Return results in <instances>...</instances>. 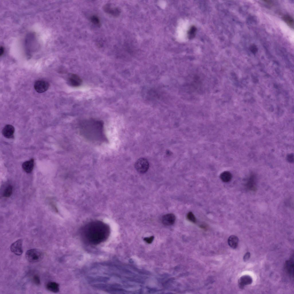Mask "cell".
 Instances as JSON below:
<instances>
[{
	"label": "cell",
	"mask_w": 294,
	"mask_h": 294,
	"mask_svg": "<svg viewBox=\"0 0 294 294\" xmlns=\"http://www.w3.org/2000/svg\"><path fill=\"white\" fill-rule=\"evenodd\" d=\"M92 20L95 23H96V24H97L99 23V20H98L97 18H96L95 17H94V18H92Z\"/></svg>",
	"instance_id": "25"
},
{
	"label": "cell",
	"mask_w": 294,
	"mask_h": 294,
	"mask_svg": "<svg viewBox=\"0 0 294 294\" xmlns=\"http://www.w3.org/2000/svg\"><path fill=\"white\" fill-rule=\"evenodd\" d=\"M227 242L229 246L232 248L235 249L238 246L239 239L237 236L231 235L228 238Z\"/></svg>",
	"instance_id": "14"
},
{
	"label": "cell",
	"mask_w": 294,
	"mask_h": 294,
	"mask_svg": "<svg viewBox=\"0 0 294 294\" xmlns=\"http://www.w3.org/2000/svg\"><path fill=\"white\" fill-rule=\"evenodd\" d=\"M196 28L194 27H192L188 32L189 37L191 38L194 36L196 31Z\"/></svg>",
	"instance_id": "19"
},
{
	"label": "cell",
	"mask_w": 294,
	"mask_h": 294,
	"mask_svg": "<svg viewBox=\"0 0 294 294\" xmlns=\"http://www.w3.org/2000/svg\"><path fill=\"white\" fill-rule=\"evenodd\" d=\"M110 233L109 226L99 220L90 222L85 225L80 230L83 239L87 243L96 245L105 241Z\"/></svg>",
	"instance_id": "1"
},
{
	"label": "cell",
	"mask_w": 294,
	"mask_h": 294,
	"mask_svg": "<svg viewBox=\"0 0 294 294\" xmlns=\"http://www.w3.org/2000/svg\"><path fill=\"white\" fill-rule=\"evenodd\" d=\"M33 281L34 283L36 285H38L40 283V280L39 277L36 275H34L33 277Z\"/></svg>",
	"instance_id": "20"
},
{
	"label": "cell",
	"mask_w": 294,
	"mask_h": 294,
	"mask_svg": "<svg viewBox=\"0 0 294 294\" xmlns=\"http://www.w3.org/2000/svg\"><path fill=\"white\" fill-rule=\"evenodd\" d=\"M149 166V162L146 158H142L137 160L135 165L136 170L139 173H144L148 170Z\"/></svg>",
	"instance_id": "4"
},
{
	"label": "cell",
	"mask_w": 294,
	"mask_h": 294,
	"mask_svg": "<svg viewBox=\"0 0 294 294\" xmlns=\"http://www.w3.org/2000/svg\"><path fill=\"white\" fill-rule=\"evenodd\" d=\"M22 243L23 241L21 239H19L13 243L10 247L11 252L16 255H21L23 252L22 248Z\"/></svg>",
	"instance_id": "6"
},
{
	"label": "cell",
	"mask_w": 294,
	"mask_h": 294,
	"mask_svg": "<svg viewBox=\"0 0 294 294\" xmlns=\"http://www.w3.org/2000/svg\"><path fill=\"white\" fill-rule=\"evenodd\" d=\"M68 82L70 85L75 87L80 86L82 82V80L80 77L74 74H70L69 75Z\"/></svg>",
	"instance_id": "7"
},
{
	"label": "cell",
	"mask_w": 294,
	"mask_h": 294,
	"mask_svg": "<svg viewBox=\"0 0 294 294\" xmlns=\"http://www.w3.org/2000/svg\"><path fill=\"white\" fill-rule=\"evenodd\" d=\"M49 86V83L44 80H38L35 82L34 84V89L36 92L39 93H42L46 91Z\"/></svg>",
	"instance_id": "5"
},
{
	"label": "cell",
	"mask_w": 294,
	"mask_h": 294,
	"mask_svg": "<svg viewBox=\"0 0 294 294\" xmlns=\"http://www.w3.org/2000/svg\"><path fill=\"white\" fill-rule=\"evenodd\" d=\"M14 127L12 125H7L3 128L2 133L3 136L7 138H11L14 137Z\"/></svg>",
	"instance_id": "10"
},
{
	"label": "cell",
	"mask_w": 294,
	"mask_h": 294,
	"mask_svg": "<svg viewBox=\"0 0 294 294\" xmlns=\"http://www.w3.org/2000/svg\"><path fill=\"white\" fill-rule=\"evenodd\" d=\"M3 52H4L3 48V47H1L0 52V55H1L2 54H3Z\"/></svg>",
	"instance_id": "26"
},
{
	"label": "cell",
	"mask_w": 294,
	"mask_h": 294,
	"mask_svg": "<svg viewBox=\"0 0 294 294\" xmlns=\"http://www.w3.org/2000/svg\"><path fill=\"white\" fill-rule=\"evenodd\" d=\"M13 191V187L11 185L8 186L5 189L3 193V196L6 197H10Z\"/></svg>",
	"instance_id": "17"
},
{
	"label": "cell",
	"mask_w": 294,
	"mask_h": 294,
	"mask_svg": "<svg viewBox=\"0 0 294 294\" xmlns=\"http://www.w3.org/2000/svg\"><path fill=\"white\" fill-rule=\"evenodd\" d=\"M34 167V160L32 158L24 162L22 165V168L24 170L28 173L32 171Z\"/></svg>",
	"instance_id": "13"
},
{
	"label": "cell",
	"mask_w": 294,
	"mask_h": 294,
	"mask_svg": "<svg viewBox=\"0 0 294 294\" xmlns=\"http://www.w3.org/2000/svg\"><path fill=\"white\" fill-rule=\"evenodd\" d=\"M176 220L175 216L172 213H169L163 215L162 218L163 224L166 226H169L173 225Z\"/></svg>",
	"instance_id": "9"
},
{
	"label": "cell",
	"mask_w": 294,
	"mask_h": 294,
	"mask_svg": "<svg viewBox=\"0 0 294 294\" xmlns=\"http://www.w3.org/2000/svg\"><path fill=\"white\" fill-rule=\"evenodd\" d=\"M250 254L249 252H246L244 255L243 257V260L244 261H247L250 258Z\"/></svg>",
	"instance_id": "24"
},
{
	"label": "cell",
	"mask_w": 294,
	"mask_h": 294,
	"mask_svg": "<svg viewBox=\"0 0 294 294\" xmlns=\"http://www.w3.org/2000/svg\"><path fill=\"white\" fill-rule=\"evenodd\" d=\"M220 178L224 182H229L232 178L231 174L229 171H225L221 174Z\"/></svg>",
	"instance_id": "15"
},
{
	"label": "cell",
	"mask_w": 294,
	"mask_h": 294,
	"mask_svg": "<svg viewBox=\"0 0 294 294\" xmlns=\"http://www.w3.org/2000/svg\"><path fill=\"white\" fill-rule=\"evenodd\" d=\"M249 49L250 51L254 54L256 53L258 51V48L255 45H251Z\"/></svg>",
	"instance_id": "22"
},
{
	"label": "cell",
	"mask_w": 294,
	"mask_h": 294,
	"mask_svg": "<svg viewBox=\"0 0 294 294\" xmlns=\"http://www.w3.org/2000/svg\"><path fill=\"white\" fill-rule=\"evenodd\" d=\"M78 129L82 137L90 142L102 143L107 141L102 121L93 118L84 120L79 123Z\"/></svg>",
	"instance_id": "2"
},
{
	"label": "cell",
	"mask_w": 294,
	"mask_h": 294,
	"mask_svg": "<svg viewBox=\"0 0 294 294\" xmlns=\"http://www.w3.org/2000/svg\"><path fill=\"white\" fill-rule=\"evenodd\" d=\"M187 219L190 221L195 223L196 221V219L194 214L191 212H188L187 214Z\"/></svg>",
	"instance_id": "18"
},
{
	"label": "cell",
	"mask_w": 294,
	"mask_h": 294,
	"mask_svg": "<svg viewBox=\"0 0 294 294\" xmlns=\"http://www.w3.org/2000/svg\"><path fill=\"white\" fill-rule=\"evenodd\" d=\"M286 159L287 161L290 163H292L294 161V155L293 154H290L287 156Z\"/></svg>",
	"instance_id": "21"
},
{
	"label": "cell",
	"mask_w": 294,
	"mask_h": 294,
	"mask_svg": "<svg viewBox=\"0 0 294 294\" xmlns=\"http://www.w3.org/2000/svg\"><path fill=\"white\" fill-rule=\"evenodd\" d=\"M253 280L252 277L248 275H243L238 280V285L241 289H243L245 286L251 284Z\"/></svg>",
	"instance_id": "8"
},
{
	"label": "cell",
	"mask_w": 294,
	"mask_h": 294,
	"mask_svg": "<svg viewBox=\"0 0 294 294\" xmlns=\"http://www.w3.org/2000/svg\"><path fill=\"white\" fill-rule=\"evenodd\" d=\"M25 256L29 262L35 263L40 262L43 259L44 254L40 249L34 248L27 250L25 253Z\"/></svg>",
	"instance_id": "3"
},
{
	"label": "cell",
	"mask_w": 294,
	"mask_h": 294,
	"mask_svg": "<svg viewBox=\"0 0 294 294\" xmlns=\"http://www.w3.org/2000/svg\"><path fill=\"white\" fill-rule=\"evenodd\" d=\"M154 239V237L153 236H152L150 237H146L144 238V240L145 241L146 243H151L152 241H153Z\"/></svg>",
	"instance_id": "23"
},
{
	"label": "cell",
	"mask_w": 294,
	"mask_h": 294,
	"mask_svg": "<svg viewBox=\"0 0 294 294\" xmlns=\"http://www.w3.org/2000/svg\"><path fill=\"white\" fill-rule=\"evenodd\" d=\"M59 285L58 283L53 281L48 282L46 285L47 290L54 293H57L59 291Z\"/></svg>",
	"instance_id": "12"
},
{
	"label": "cell",
	"mask_w": 294,
	"mask_h": 294,
	"mask_svg": "<svg viewBox=\"0 0 294 294\" xmlns=\"http://www.w3.org/2000/svg\"><path fill=\"white\" fill-rule=\"evenodd\" d=\"M285 269L287 274L293 277L294 261L293 259L287 260L285 264Z\"/></svg>",
	"instance_id": "11"
},
{
	"label": "cell",
	"mask_w": 294,
	"mask_h": 294,
	"mask_svg": "<svg viewBox=\"0 0 294 294\" xmlns=\"http://www.w3.org/2000/svg\"><path fill=\"white\" fill-rule=\"evenodd\" d=\"M284 21L291 28H293L294 22L293 18L290 16L285 15L282 17Z\"/></svg>",
	"instance_id": "16"
}]
</instances>
